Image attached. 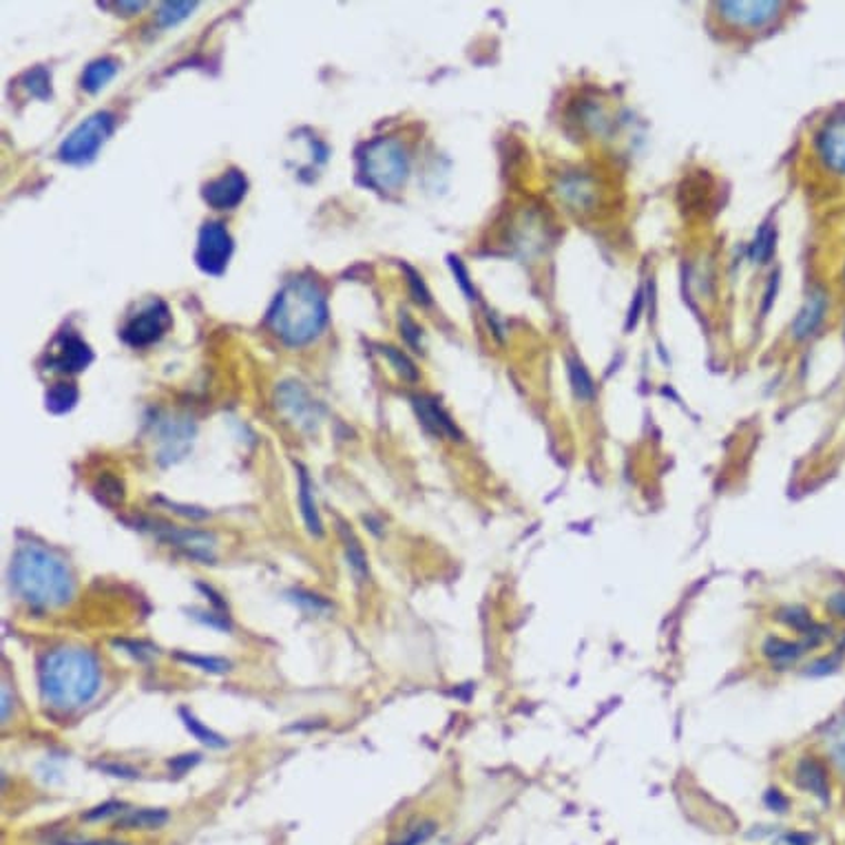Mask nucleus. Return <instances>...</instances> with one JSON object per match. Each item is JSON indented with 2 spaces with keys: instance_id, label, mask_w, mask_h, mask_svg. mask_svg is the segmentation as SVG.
<instances>
[{
  "instance_id": "1",
  "label": "nucleus",
  "mask_w": 845,
  "mask_h": 845,
  "mask_svg": "<svg viewBox=\"0 0 845 845\" xmlns=\"http://www.w3.org/2000/svg\"><path fill=\"white\" fill-rule=\"evenodd\" d=\"M100 682V662L89 648L60 646L40 662V695L58 713L87 706L98 695Z\"/></svg>"
},
{
  "instance_id": "2",
  "label": "nucleus",
  "mask_w": 845,
  "mask_h": 845,
  "mask_svg": "<svg viewBox=\"0 0 845 845\" xmlns=\"http://www.w3.org/2000/svg\"><path fill=\"white\" fill-rule=\"evenodd\" d=\"M9 575L16 595L38 611L62 608L76 593L69 566L42 545L22 543L11 559Z\"/></svg>"
},
{
  "instance_id": "3",
  "label": "nucleus",
  "mask_w": 845,
  "mask_h": 845,
  "mask_svg": "<svg viewBox=\"0 0 845 845\" xmlns=\"http://www.w3.org/2000/svg\"><path fill=\"white\" fill-rule=\"evenodd\" d=\"M269 323L288 345L299 348L314 341L328 323L323 288L310 278L288 280L269 310Z\"/></svg>"
},
{
  "instance_id": "4",
  "label": "nucleus",
  "mask_w": 845,
  "mask_h": 845,
  "mask_svg": "<svg viewBox=\"0 0 845 845\" xmlns=\"http://www.w3.org/2000/svg\"><path fill=\"white\" fill-rule=\"evenodd\" d=\"M410 164L405 149L396 140H374L363 153V173L368 182L379 191L399 189L408 178Z\"/></svg>"
},
{
  "instance_id": "5",
  "label": "nucleus",
  "mask_w": 845,
  "mask_h": 845,
  "mask_svg": "<svg viewBox=\"0 0 845 845\" xmlns=\"http://www.w3.org/2000/svg\"><path fill=\"white\" fill-rule=\"evenodd\" d=\"M115 129V118L109 111H98L80 122L60 144L58 158L67 164H89L95 160L98 151L111 138Z\"/></svg>"
},
{
  "instance_id": "6",
  "label": "nucleus",
  "mask_w": 845,
  "mask_h": 845,
  "mask_svg": "<svg viewBox=\"0 0 845 845\" xmlns=\"http://www.w3.org/2000/svg\"><path fill=\"white\" fill-rule=\"evenodd\" d=\"M171 310L162 299H151L140 312H135L122 328L120 336L131 348H149L158 343L171 328Z\"/></svg>"
},
{
  "instance_id": "7",
  "label": "nucleus",
  "mask_w": 845,
  "mask_h": 845,
  "mask_svg": "<svg viewBox=\"0 0 845 845\" xmlns=\"http://www.w3.org/2000/svg\"><path fill=\"white\" fill-rule=\"evenodd\" d=\"M235 244L231 233L220 222H207L200 229L198 235V249H195V264L202 273L211 278L224 275L231 258H233Z\"/></svg>"
},
{
  "instance_id": "8",
  "label": "nucleus",
  "mask_w": 845,
  "mask_h": 845,
  "mask_svg": "<svg viewBox=\"0 0 845 845\" xmlns=\"http://www.w3.org/2000/svg\"><path fill=\"white\" fill-rule=\"evenodd\" d=\"M144 530L155 534L160 541L167 545L184 552L187 556L202 561V563H213L215 559V539L207 532H195V530H178L173 525L160 523V521H147Z\"/></svg>"
},
{
  "instance_id": "9",
  "label": "nucleus",
  "mask_w": 845,
  "mask_h": 845,
  "mask_svg": "<svg viewBox=\"0 0 845 845\" xmlns=\"http://www.w3.org/2000/svg\"><path fill=\"white\" fill-rule=\"evenodd\" d=\"M247 191H249L247 175L240 169H229L227 173H222L220 178L211 180L204 187L202 198L209 207L218 211H231L240 207V202L247 198Z\"/></svg>"
},
{
  "instance_id": "10",
  "label": "nucleus",
  "mask_w": 845,
  "mask_h": 845,
  "mask_svg": "<svg viewBox=\"0 0 845 845\" xmlns=\"http://www.w3.org/2000/svg\"><path fill=\"white\" fill-rule=\"evenodd\" d=\"M91 363H93V350L76 332H62L58 336V350L49 359L51 370L78 374V372H84Z\"/></svg>"
},
{
  "instance_id": "11",
  "label": "nucleus",
  "mask_w": 845,
  "mask_h": 845,
  "mask_svg": "<svg viewBox=\"0 0 845 845\" xmlns=\"http://www.w3.org/2000/svg\"><path fill=\"white\" fill-rule=\"evenodd\" d=\"M278 405L299 427H314L319 421V408L301 383H282L278 390Z\"/></svg>"
},
{
  "instance_id": "12",
  "label": "nucleus",
  "mask_w": 845,
  "mask_h": 845,
  "mask_svg": "<svg viewBox=\"0 0 845 845\" xmlns=\"http://www.w3.org/2000/svg\"><path fill=\"white\" fill-rule=\"evenodd\" d=\"M817 149L828 169L845 175V113L824 124L817 138Z\"/></svg>"
},
{
  "instance_id": "13",
  "label": "nucleus",
  "mask_w": 845,
  "mask_h": 845,
  "mask_svg": "<svg viewBox=\"0 0 845 845\" xmlns=\"http://www.w3.org/2000/svg\"><path fill=\"white\" fill-rule=\"evenodd\" d=\"M414 410L421 419V423L425 425V430H430L434 436H441V439H450V441H463V434L459 432L456 423L452 421V416L430 396H414Z\"/></svg>"
},
{
  "instance_id": "14",
  "label": "nucleus",
  "mask_w": 845,
  "mask_h": 845,
  "mask_svg": "<svg viewBox=\"0 0 845 845\" xmlns=\"http://www.w3.org/2000/svg\"><path fill=\"white\" fill-rule=\"evenodd\" d=\"M779 7L782 4H775V2H724V4H720V9L726 11V16L731 20H735L740 24H751V27H760L762 22L771 20Z\"/></svg>"
},
{
  "instance_id": "15",
  "label": "nucleus",
  "mask_w": 845,
  "mask_h": 845,
  "mask_svg": "<svg viewBox=\"0 0 845 845\" xmlns=\"http://www.w3.org/2000/svg\"><path fill=\"white\" fill-rule=\"evenodd\" d=\"M826 310H828V294L824 290H815L795 321V336L797 339L811 336L817 330V325L824 321Z\"/></svg>"
},
{
  "instance_id": "16",
  "label": "nucleus",
  "mask_w": 845,
  "mask_h": 845,
  "mask_svg": "<svg viewBox=\"0 0 845 845\" xmlns=\"http://www.w3.org/2000/svg\"><path fill=\"white\" fill-rule=\"evenodd\" d=\"M120 71V60L113 58V56H104V58H98L93 60L84 73H82V89L89 91V93H98L102 91L113 78L115 73Z\"/></svg>"
},
{
  "instance_id": "17",
  "label": "nucleus",
  "mask_w": 845,
  "mask_h": 845,
  "mask_svg": "<svg viewBox=\"0 0 845 845\" xmlns=\"http://www.w3.org/2000/svg\"><path fill=\"white\" fill-rule=\"evenodd\" d=\"M296 470H299V507H301L303 523L312 536L321 539L323 536V523H321V516H319L314 499H312V483L308 479V472L301 465Z\"/></svg>"
},
{
  "instance_id": "18",
  "label": "nucleus",
  "mask_w": 845,
  "mask_h": 845,
  "mask_svg": "<svg viewBox=\"0 0 845 845\" xmlns=\"http://www.w3.org/2000/svg\"><path fill=\"white\" fill-rule=\"evenodd\" d=\"M78 403V388L73 383H56L47 390L44 405L51 414H67Z\"/></svg>"
},
{
  "instance_id": "19",
  "label": "nucleus",
  "mask_w": 845,
  "mask_h": 845,
  "mask_svg": "<svg viewBox=\"0 0 845 845\" xmlns=\"http://www.w3.org/2000/svg\"><path fill=\"white\" fill-rule=\"evenodd\" d=\"M169 815L164 811H131L127 813L120 822H118V828H124V831H155V828H162L167 824Z\"/></svg>"
},
{
  "instance_id": "20",
  "label": "nucleus",
  "mask_w": 845,
  "mask_h": 845,
  "mask_svg": "<svg viewBox=\"0 0 845 845\" xmlns=\"http://www.w3.org/2000/svg\"><path fill=\"white\" fill-rule=\"evenodd\" d=\"M566 365H569V379H571L575 396L580 401H591L595 396V385H593L586 368L582 365V361L577 356H569Z\"/></svg>"
},
{
  "instance_id": "21",
  "label": "nucleus",
  "mask_w": 845,
  "mask_h": 845,
  "mask_svg": "<svg viewBox=\"0 0 845 845\" xmlns=\"http://www.w3.org/2000/svg\"><path fill=\"white\" fill-rule=\"evenodd\" d=\"M341 536L345 543V556H348V566H350L352 575L356 577V582H365L368 580V559H365L359 541L348 530H341Z\"/></svg>"
},
{
  "instance_id": "22",
  "label": "nucleus",
  "mask_w": 845,
  "mask_h": 845,
  "mask_svg": "<svg viewBox=\"0 0 845 845\" xmlns=\"http://www.w3.org/2000/svg\"><path fill=\"white\" fill-rule=\"evenodd\" d=\"M180 715H182V720H184L187 731H189L195 740H200L202 744H207V746H211V748H224V746H227V740H224L222 735H218L215 731H211L209 726H204L195 715H191L189 711H182Z\"/></svg>"
},
{
  "instance_id": "23",
  "label": "nucleus",
  "mask_w": 845,
  "mask_h": 845,
  "mask_svg": "<svg viewBox=\"0 0 845 845\" xmlns=\"http://www.w3.org/2000/svg\"><path fill=\"white\" fill-rule=\"evenodd\" d=\"M198 9V2H162L158 7V24L160 27H173L191 16V11Z\"/></svg>"
},
{
  "instance_id": "24",
  "label": "nucleus",
  "mask_w": 845,
  "mask_h": 845,
  "mask_svg": "<svg viewBox=\"0 0 845 845\" xmlns=\"http://www.w3.org/2000/svg\"><path fill=\"white\" fill-rule=\"evenodd\" d=\"M826 748L835 764L845 773V715L831 724L826 733Z\"/></svg>"
},
{
  "instance_id": "25",
  "label": "nucleus",
  "mask_w": 845,
  "mask_h": 845,
  "mask_svg": "<svg viewBox=\"0 0 845 845\" xmlns=\"http://www.w3.org/2000/svg\"><path fill=\"white\" fill-rule=\"evenodd\" d=\"M24 87L27 91L33 95V98H40V100H49L51 98V78L47 73L44 67H36V69H29L24 76Z\"/></svg>"
},
{
  "instance_id": "26",
  "label": "nucleus",
  "mask_w": 845,
  "mask_h": 845,
  "mask_svg": "<svg viewBox=\"0 0 845 845\" xmlns=\"http://www.w3.org/2000/svg\"><path fill=\"white\" fill-rule=\"evenodd\" d=\"M95 492H98L100 501L104 505H109V507H118L124 501V485H122V481H118L115 476H109V474L98 479Z\"/></svg>"
},
{
  "instance_id": "27",
  "label": "nucleus",
  "mask_w": 845,
  "mask_h": 845,
  "mask_svg": "<svg viewBox=\"0 0 845 845\" xmlns=\"http://www.w3.org/2000/svg\"><path fill=\"white\" fill-rule=\"evenodd\" d=\"M775 242H777V231H773L768 224L760 231V235H757V240H755V244H753V260L755 262H766V260H771V255H773V251H775Z\"/></svg>"
},
{
  "instance_id": "28",
  "label": "nucleus",
  "mask_w": 845,
  "mask_h": 845,
  "mask_svg": "<svg viewBox=\"0 0 845 845\" xmlns=\"http://www.w3.org/2000/svg\"><path fill=\"white\" fill-rule=\"evenodd\" d=\"M799 779L806 784V788L824 795L826 791V777H824V771L817 762H804L802 768H799Z\"/></svg>"
},
{
  "instance_id": "29",
  "label": "nucleus",
  "mask_w": 845,
  "mask_h": 845,
  "mask_svg": "<svg viewBox=\"0 0 845 845\" xmlns=\"http://www.w3.org/2000/svg\"><path fill=\"white\" fill-rule=\"evenodd\" d=\"M381 352L390 359V363L399 370L401 376H405V379H410V381H416V379H419V372H416L414 363H412L401 350H396V348H392V345H381Z\"/></svg>"
},
{
  "instance_id": "30",
  "label": "nucleus",
  "mask_w": 845,
  "mask_h": 845,
  "mask_svg": "<svg viewBox=\"0 0 845 845\" xmlns=\"http://www.w3.org/2000/svg\"><path fill=\"white\" fill-rule=\"evenodd\" d=\"M178 660L187 662L191 666H198V668H202L207 673H227L231 668V664L227 660H220V657H200V655L178 653Z\"/></svg>"
},
{
  "instance_id": "31",
  "label": "nucleus",
  "mask_w": 845,
  "mask_h": 845,
  "mask_svg": "<svg viewBox=\"0 0 845 845\" xmlns=\"http://www.w3.org/2000/svg\"><path fill=\"white\" fill-rule=\"evenodd\" d=\"M802 651H797V646L788 644V642H782V640H771L766 644V655L775 657V660H795Z\"/></svg>"
},
{
  "instance_id": "32",
  "label": "nucleus",
  "mask_w": 845,
  "mask_h": 845,
  "mask_svg": "<svg viewBox=\"0 0 845 845\" xmlns=\"http://www.w3.org/2000/svg\"><path fill=\"white\" fill-rule=\"evenodd\" d=\"M401 332H403V336L408 339V343L414 345V348L421 352V330H419V325L408 316V312L401 314Z\"/></svg>"
},
{
  "instance_id": "33",
  "label": "nucleus",
  "mask_w": 845,
  "mask_h": 845,
  "mask_svg": "<svg viewBox=\"0 0 845 845\" xmlns=\"http://www.w3.org/2000/svg\"><path fill=\"white\" fill-rule=\"evenodd\" d=\"M403 271L408 273V282H410V285H412V292H414V299L419 301V303H423V305H427L432 299H430V292H427V288H425V283L421 282V278L416 275V271L414 269H410V266H403Z\"/></svg>"
},
{
  "instance_id": "34",
  "label": "nucleus",
  "mask_w": 845,
  "mask_h": 845,
  "mask_svg": "<svg viewBox=\"0 0 845 845\" xmlns=\"http://www.w3.org/2000/svg\"><path fill=\"white\" fill-rule=\"evenodd\" d=\"M450 266H452V271H454L456 280H459V283H461V288H463V290L470 294V299H476V290L472 288V283H470V275H467L465 266L461 264V260L452 258V260H450Z\"/></svg>"
},
{
  "instance_id": "35",
  "label": "nucleus",
  "mask_w": 845,
  "mask_h": 845,
  "mask_svg": "<svg viewBox=\"0 0 845 845\" xmlns=\"http://www.w3.org/2000/svg\"><path fill=\"white\" fill-rule=\"evenodd\" d=\"M198 757H200V755H182V757H178V760L171 762V768H173L175 773H184V771H189L193 764H198Z\"/></svg>"
},
{
  "instance_id": "36",
  "label": "nucleus",
  "mask_w": 845,
  "mask_h": 845,
  "mask_svg": "<svg viewBox=\"0 0 845 845\" xmlns=\"http://www.w3.org/2000/svg\"><path fill=\"white\" fill-rule=\"evenodd\" d=\"M430 835H432V828H430V826H423V828H416V831H414V833H412V835H410V837H408L405 842H401V844H396V845L423 844V842H425V839H427Z\"/></svg>"
},
{
  "instance_id": "37",
  "label": "nucleus",
  "mask_w": 845,
  "mask_h": 845,
  "mask_svg": "<svg viewBox=\"0 0 845 845\" xmlns=\"http://www.w3.org/2000/svg\"><path fill=\"white\" fill-rule=\"evenodd\" d=\"M122 806L120 804H107V806H102V808H98L95 813H89L87 815V819H100V817H109V815H113V813H118Z\"/></svg>"
},
{
  "instance_id": "38",
  "label": "nucleus",
  "mask_w": 845,
  "mask_h": 845,
  "mask_svg": "<svg viewBox=\"0 0 845 845\" xmlns=\"http://www.w3.org/2000/svg\"><path fill=\"white\" fill-rule=\"evenodd\" d=\"M149 2H144V0H140V2H118L115 7L118 9H127V11H131V13H138L140 9H144Z\"/></svg>"
},
{
  "instance_id": "39",
  "label": "nucleus",
  "mask_w": 845,
  "mask_h": 845,
  "mask_svg": "<svg viewBox=\"0 0 845 845\" xmlns=\"http://www.w3.org/2000/svg\"><path fill=\"white\" fill-rule=\"evenodd\" d=\"M640 308H642V294L637 292V296H635V308H631V316H628V323H626V328H631V325H635V321H637V312H640Z\"/></svg>"
},
{
  "instance_id": "40",
  "label": "nucleus",
  "mask_w": 845,
  "mask_h": 845,
  "mask_svg": "<svg viewBox=\"0 0 845 845\" xmlns=\"http://www.w3.org/2000/svg\"><path fill=\"white\" fill-rule=\"evenodd\" d=\"M64 845H122V844H102V842H95V844H64Z\"/></svg>"
}]
</instances>
